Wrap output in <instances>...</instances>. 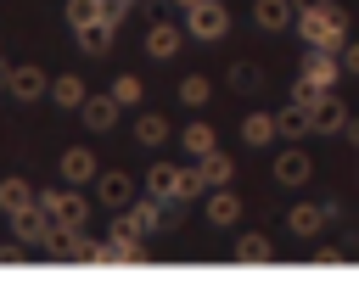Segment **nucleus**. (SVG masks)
Segmentation results:
<instances>
[{
    "instance_id": "16",
    "label": "nucleus",
    "mask_w": 359,
    "mask_h": 297,
    "mask_svg": "<svg viewBox=\"0 0 359 297\" xmlns=\"http://www.w3.org/2000/svg\"><path fill=\"white\" fill-rule=\"evenodd\" d=\"M275 129H280L286 140H297V134H314V112H309L303 101H286V106L275 112Z\"/></svg>"
},
{
    "instance_id": "29",
    "label": "nucleus",
    "mask_w": 359,
    "mask_h": 297,
    "mask_svg": "<svg viewBox=\"0 0 359 297\" xmlns=\"http://www.w3.org/2000/svg\"><path fill=\"white\" fill-rule=\"evenodd\" d=\"M140 95H146V90H140V78H135V73H123V78H112V101H118V106H135Z\"/></svg>"
},
{
    "instance_id": "9",
    "label": "nucleus",
    "mask_w": 359,
    "mask_h": 297,
    "mask_svg": "<svg viewBox=\"0 0 359 297\" xmlns=\"http://www.w3.org/2000/svg\"><path fill=\"white\" fill-rule=\"evenodd\" d=\"M6 90H11V101H39V95H50V84H45V73H39L34 62H17V67L6 73Z\"/></svg>"
},
{
    "instance_id": "11",
    "label": "nucleus",
    "mask_w": 359,
    "mask_h": 297,
    "mask_svg": "<svg viewBox=\"0 0 359 297\" xmlns=\"http://www.w3.org/2000/svg\"><path fill=\"white\" fill-rule=\"evenodd\" d=\"M118 112H123V106L112 101V90H107V95H90V101L79 106V118H84V129H90V134H107V129L118 123Z\"/></svg>"
},
{
    "instance_id": "19",
    "label": "nucleus",
    "mask_w": 359,
    "mask_h": 297,
    "mask_svg": "<svg viewBox=\"0 0 359 297\" xmlns=\"http://www.w3.org/2000/svg\"><path fill=\"white\" fill-rule=\"evenodd\" d=\"M236 219H241V196H236V191H224V185H219V191H213V196H208V224H219V230H230V224H236Z\"/></svg>"
},
{
    "instance_id": "35",
    "label": "nucleus",
    "mask_w": 359,
    "mask_h": 297,
    "mask_svg": "<svg viewBox=\"0 0 359 297\" xmlns=\"http://www.w3.org/2000/svg\"><path fill=\"white\" fill-rule=\"evenodd\" d=\"M118 6H135V0H118Z\"/></svg>"
},
{
    "instance_id": "20",
    "label": "nucleus",
    "mask_w": 359,
    "mask_h": 297,
    "mask_svg": "<svg viewBox=\"0 0 359 297\" xmlns=\"http://www.w3.org/2000/svg\"><path fill=\"white\" fill-rule=\"evenodd\" d=\"M39 202V191L28 185V179H0V213L11 219V213H22V207H34Z\"/></svg>"
},
{
    "instance_id": "28",
    "label": "nucleus",
    "mask_w": 359,
    "mask_h": 297,
    "mask_svg": "<svg viewBox=\"0 0 359 297\" xmlns=\"http://www.w3.org/2000/svg\"><path fill=\"white\" fill-rule=\"evenodd\" d=\"M208 95H213V84H208L202 73H185V78H180V101H185V106H208Z\"/></svg>"
},
{
    "instance_id": "34",
    "label": "nucleus",
    "mask_w": 359,
    "mask_h": 297,
    "mask_svg": "<svg viewBox=\"0 0 359 297\" xmlns=\"http://www.w3.org/2000/svg\"><path fill=\"white\" fill-rule=\"evenodd\" d=\"M174 6H196V0H174Z\"/></svg>"
},
{
    "instance_id": "21",
    "label": "nucleus",
    "mask_w": 359,
    "mask_h": 297,
    "mask_svg": "<svg viewBox=\"0 0 359 297\" xmlns=\"http://www.w3.org/2000/svg\"><path fill=\"white\" fill-rule=\"evenodd\" d=\"M112 22H84V28H73V39H79V50L84 56H107V45H112Z\"/></svg>"
},
{
    "instance_id": "13",
    "label": "nucleus",
    "mask_w": 359,
    "mask_h": 297,
    "mask_svg": "<svg viewBox=\"0 0 359 297\" xmlns=\"http://www.w3.org/2000/svg\"><path fill=\"white\" fill-rule=\"evenodd\" d=\"M56 168H62V179H67V185H90V179L101 174V168H95V157H90V146H67Z\"/></svg>"
},
{
    "instance_id": "24",
    "label": "nucleus",
    "mask_w": 359,
    "mask_h": 297,
    "mask_svg": "<svg viewBox=\"0 0 359 297\" xmlns=\"http://www.w3.org/2000/svg\"><path fill=\"white\" fill-rule=\"evenodd\" d=\"M196 174H202L208 185H230V174H236V163H230V157H224V151L213 146L208 157H196Z\"/></svg>"
},
{
    "instance_id": "22",
    "label": "nucleus",
    "mask_w": 359,
    "mask_h": 297,
    "mask_svg": "<svg viewBox=\"0 0 359 297\" xmlns=\"http://www.w3.org/2000/svg\"><path fill=\"white\" fill-rule=\"evenodd\" d=\"M275 134H280V129H275V112H247V118H241V140H247V146H269Z\"/></svg>"
},
{
    "instance_id": "7",
    "label": "nucleus",
    "mask_w": 359,
    "mask_h": 297,
    "mask_svg": "<svg viewBox=\"0 0 359 297\" xmlns=\"http://www.w3.org/2000/svg\"><path fill=\"white\" fill-rule=\"evenodd\" d=\"M95 247H101V241H90V235H84V224H73V230H56V241H50V252H45V258H67V263H95Z\"/></svg>"
},
{
    "instance_id": "30",
    "label": "nucleus",
    "mask_w": 359,
    "mask_h": 297,
    "mask_svg": "<svg viewBox=\"0 0 359 297\" xmlns=\"http://www.w3.org/2000/svg\"><path fill=\"white\" fill-rule=\"evenodd\" d=\"M230 84H236V90H252V84H258V67L236 62V67H230Z\"/></svg>"
},
{
    "instance_id": "32",
    "label": "nucleus",
    "mask_w": 359,
    "mask_h": 297,
    "mask_svg": "<svg viewBox=\"0 0 359 297\" xmlns=\"http://www.w3.org/2000/svg\"><path fill=\"white\" fill-rule=\"evenodd\" d=\"M342 73H353V78H359V45H353V39L342 45Z\"/></svg>"
},
{
    "instance_id": "15",
    "label": "nucleus",
    "mask_w": 359,
    "mask_h": 297,
    "mask_svg": "<svg viewBox=\"0 0 359 297\" xmlns=\"http://www.w3.org/2000/svg\"><path fill=\"white\" fill-rule=\"evenodd\" d=\"M50 101H56L62 112H79V106L90 101V90H84L79 73H62V78H50Z\"/></svg>"
},
{
    "instance_id": "33",
    "label": "nucleus",
    "mask_w": 359,
    "mask_h": 297,
    "mask_svg": "<svg viewBox=\"0 0 359 297\" xmlns=\"http://www.w3.org/2000/svg\"><path fill=\"white\" fill-rule=\"evenodd\" d=\"M297 11H320V6H337V0H292Z\"/></svg>"
},
{
    "instance_id": "6",
    "label": "nucleus",
    "mask_w": 359,
    "mask_h": 297,
    "mask_svg": "<svg viewBox=\"0 0 359 297\" xmlns=\"http://www.w3.org/2000/svg\"><path fill=\"white\" fill-rule=\"evenodd\" d=\"M140 241H146V235H135V230H118V224H112V235L95 247V263H140V258H146V247H140Z\"/></svg>"
},
{
    "instance_id": "2",
    "label": "nucleus",
    "mask_w": 359,
    "mask_h": 297,
    "mask_svg": "<svg viewBox=\"0 0 359 297\" xmlns=\"http://www.w3.org/2000/svg\"><path fill=\"white\" fill-rule=\"evenodd\" d=\"M297 34H303V45H320V50H342V45H348V11H342V6L297 11Z\"/></svg>"
},
{
    "instance_id": "3",
    "label": "nucleus",
    "mask_w": 359,
    "mask_h": 297,
    "mask_svg": "<svg viewBox=\"0 0 359 297\" xmlns=\"http://www.w3.org/2000/svg\"><path fill=\"white\" fill-rule=\"evenodd\" d=\"M185 34L191 39H224L230 34V11L219 0H196V6H185Z\"/></svg>"
},
{
    "instance_id": "1",
    "label": "nucleus",
    "mask_w": 359,
    "mask_h": 297,
    "mask_svg": "<svg viewBox=\"0 0 359 297\" xmlns=\"http://www.w3.org/2000/svg\"><path fill=\"white\" fill-rule=\"evenodd\" d=\"M202 185H208V179H202L196 168H174V163H151V168H146V196H157V202H168V207L202 196Z\"/></svg>"
},
{
    "instance_id": "12",
    "label": "nucleus",
    "mask_w": 359,
    "mask_h": 297,
    "mask_svg": "<svg viewBox=\"0 0 359 297\" xmlns=\"http://www.w3.org/2000/svg\"><path fill=\"white\" fill-rule=\"evenodd\" d=\"M309 112H314V134H337V129H348V106H342L337 90H325Z\"/></svg>"
},
{
    "instance_id": "14",
    "label": "nucleus",
    "mask_w": 359,
    "mask_h": 297,
    "mask_svg": "<svg viewBox=\"0 0 359 297\" xmlns=\"http://www.w3.org/2000/svg\"><path fill=\"white\" fill-rule=\"evenodd\" d=\"M180 39H185V28H174V22H151V28H146V56H151V62H168V56L180 50Z\"/></svg>"
},
{
    "instance_id": "18",
    "label": "nucleus",
    "mask_w": 359,
    "mask_h": 297,
    "mask_svg": "<svg viewBox=\"0 0 359 297\" xmlns=\"http://www.w3.org/2000/svg\"><path fill=\"white\" fill-rule=\"evenodd\" d=\"M309 174H314L309 151H280V157H275V179H280V185H309Z\"/></svg>"
},
{
    "instance_id": "4",
    "label": "nucleus",
    "mask_w": 359,
    "mask_h": 297,
    "mask_svg": "<svg viewBox=\"0 0 359 297\" xmlns=\"http://www.w3.org/2000/svg\"><path fill=\"white\" fill-rule=\"evenodd\" d=\"M39 207L62 224V230H73V224H84L90 219V207H84V196L73 191V185H56V191H39Z\"/></svg>"
},
{
    "instance_id": "26",
    "label": "nucleus",
    "mask_w": 359,
    "mask_h": 297,
    "mask_svg": "<svg viewBox=\"0 0 359 297\" xmlns=\"http://www.w3.org/2000/svg\"><path fill=\"white\" fill-rule=\"evenodd\" d=\"M230 258H236V263H269V241H264V235H236Z\"/></svg>"
},
{
    "instance_id": "23",
    "label": "nucleus",
    "mask_w": 359,
    "mask_h": 297,
    "mask_svg": "<svg viewBox=\"0 0 359 297\" xmlns=\"http://www.w3.org/2000/svg\"><path fill=\"white\" fill-rule=\"evenodd\" d=\"M180 146H185L191 157H208V151L219 146V134H213V123H185V129H180Z\"/></svg>"
},
{
    "instance_id": "27",
    "label": "nucleus",
    "mask_w": 359,
    "mask_h": 297,
    "mask_svg": "<svg viewBox=\"0 0 359 297\" xmlns=\"http://www.w3.org/2000/svg\"><path fill=\"white\" fill-rule=\"evenodd\" d=\"M101 17H107V0H67V28H84Z\"/></svg>"
},
{
    "instance_id": "5",
    "label": "nucleus",
    "mask_w": 359,
    "mask_h": 297,
    "mask_svg": "<svg viewBox=\"0 0 359 297\" xmlns=\"http://www.w3.org/2000/svg\"><path fill=\"white\" fill-rule=\"evenodd\" d=\"M325 224H337V202H297V207L286 213V230H292V235H303V241H309V235H320Z\"/></svg>"
},
{
    "instance_id": "25",
    "label": "nucleus",
    "mask_w": 359,
    "mask_h": 297,
    "mask_svg": "<svg viewBox=\"0 0 359 297\" xmlns=\"http://www.w3.org/2000/svg\"><path fill=\"white\" fill-rule=\"evenodd\" d=\"M135 140H140V146H163V140H168V118H163V112H140V118H135Z\"/></svg>"
},
{
    "instance_id": "10",
    "label": "nucleus",
    "mask_w": 359,
    "mask_h": 297,
    "mask_svg": "<svg viewBox=\"0 0 359 297\" xmlns=\"http://www.w3.org/2000/svg\"><path fill=\"white\" fill-rule=\"evenodd\" d=\"M337 67H342V56H337V50L309 45V56H303V78H314L320 90H337Z\"/></svg>"
},
{
    "instance_id": "17",
    "label": "nucleus",
    "mask_w": 359,
    "mask_h": 297,
    "mask_svg": "<svg viewBox=\"0 0 359 297\" xmlns=\"http://www.w3.org/2000/svg\"><path fill=\"white\" fill-rule=\"evenodd\" d=\"M252 22H258L264 34H280L286 22H297V11H292V0H258V6H252Z\"/></svg>"
},
{
    "instance_id": "8",
    "label": "nucleus",
    "mask_w": 359,
    "mask_h": 297,
    "mask_svg": "<svg viewBox=\"0 0 359 297\" xmlns=\"http://www.w3.org/2000/svg\"><path fill=\"white\" fill-rule=\"evenodd\" d=\"M95 202H101V207H112V213H123V207L135 202V179H129V174H118V168L95 174Z\"/></svg>"
},
{
    "instance_id": "31",
    "label": "nucleus",
    "mask_w": 359,
    "mask_h": 297,
    "mask_svg": "<svg viewBox=\"0 0 359 297\" xmlns=\"http://www.w3.org/2000/svg\"><path fill=\"white\" fill-rule=\"evenodd\" d=\"M34 247H22V241H0V263H22Z\"/></svg>"
}]
</instances>
